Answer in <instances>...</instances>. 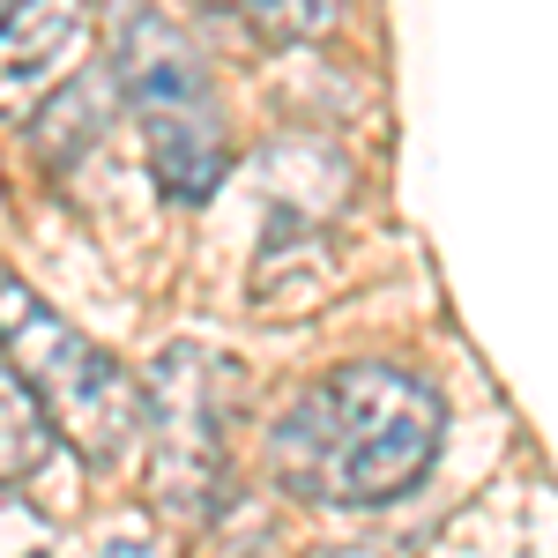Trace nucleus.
<instances>
[{"label": "nucleus", "instance_id": "423d86ee", "mask_svg": "<svg viewBox=\"0 0 558 558\" xmlns=\"http://www.w3.org/2000/svg\"><path fill=\"white\" fill-rule=\"evenodd\" d=\"M45 454H52V425L23 395V380L0 365V484H31L45 470Z\"/></svg>", "mask_w": 558, "mask_h": 558}, {"label": "nucleus", "instance_id": "f257e3e1", "mask_svg": "<svg viewBox=\"0 0 558 558\" xmlns=\"http://www.w3.org/2000/svg\"><path fill=\"white\" fill-rule=\"evenodd\" d=\"M439 439H447V402L410 365L350 357L276 417L268 470L313 507H395L425 484Z\"/></svg>", "mask_w": 558, "mask_h": 558}, {"label": "nucleus", "instance_id": "39448f33", "mask_svg": "<svg viewBox=\"0 0 558 558\" xmlns=\"http://www.w3.org/2000/svg\"><path fill=\"white\" fill-rule=\"evenodd\" d=\"M89 0H8L0 8V120H31L89 52Z\"/></svg>", "mask_w": 558, "mask_h": 558}, {"label": "nucleus", "instance_id": "f03ea898", "mask_svg": "<svg viewBox=\"0 0 558 558\" xmlns=\"http://www.w3.org/2000/svg\"><path fill=\"white\" fill-rule=\"evenodd\" d=\"M105 60L142 128V157H149V179L165 186V202H209L216 179L231 172V128L186 31L149 0H120Z\"/></svg>", "mask_w": 558, "mask_h": 558}, {"label": "nucleus", "instance_id": "0eeeda50", "mask_svg": "<svg viewBox=\"0 0 558 558\" xmlns=\"http://www.w3.org/2000/svg\"><path fill=\"white\" fill-rule=\"evenodd\" d=\"M216 8H231L239 23H254L260 38H320L343 15V0H216Z\"/></svg>", "mask_w": 558, "mask_h": 558}, {"label": "nucleus", "instance_id": "7ed1b4c3", "mask_svg": "<svg viewBox=\"0 0 558 558\" xmlns=\"http://www.w3.org/2000/svg\"><path fill=\"white\" fill-rule=\"evenodd\" d=\"M0 365L23 380V395L38 402V417L83 462H120L134 447V432H142V387H134V373L120 357H105L89 336H75L15 276H0Z\"/></svg>", "mask_w": 558, "mask_h": 558}, {"label": "nucleus", "instance_id": "6e6552de", "mask_svg": "<svg viewBox=\"0 0 558 558\" xmlns=\"http://www.w3.org/2000/svg\"><path fill=\"white\" fill-rule=\"evenodd\" d=\"M0 8H8V0H0Z\"/></svg>", "mask_w": 558, "mask_h": 558}, {"label": "nucleus", "instance_id": "20e7f679", "mask_svg": "<svg viewBox=\"0 0 558 558\" xmlns=\"http://www.w3.org/2000/svg\"><path fill=\"white\" fill-rule=\"evenodd\" d=\"M216 395H231V373L216 350H165V365L142 380V432L157 447V499L172 514H202L223 476V417Z\"/></svg>", "mask_w": 558, "mask_h": 558}]
</instances>
